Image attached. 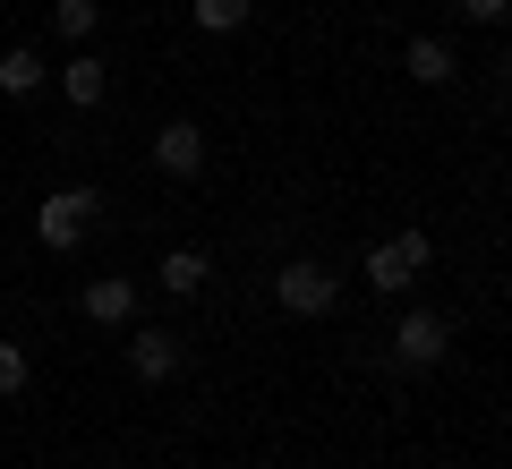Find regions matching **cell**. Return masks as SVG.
Masks as SVG:
<instances>
[{
    "instance_id": "5b68a950",
    "label": "cell",
    "mask_w": 512,
    "mask_h": 469,
    "mask_svg": "<svg viewBox=\"0 0 512 469\" xmlns=\"http://www.w3.org/2000/svg\"><path fill=\"white\" fill-rule=\"evenodd\" d=\"M128 367H137V384H171V376L188 367V350H180V333L137 325V333H128Z\"/></svg>"
},
{
    "instance_id": "8fae6325",
    "label": "cell",
    "mask_w": 512,
    "mask_h": 469,
    "mask_svg": "<svg viewBox=\"0 0 512 469\" xmlns=\"http://www.w3.org/2000/svg\"><path fill=\"white\" fill-rule=\"evenodd\" d=\"M43 77H52V69H43L35 43H9V52H0V94H35Z\"/></svg>"
},
{
    "instance_id": "5bb4252c",
    "label": "cell",
    "mask_w": 512,
    "mask_h": 469,
    "mask_svg": "<svg viewBox=\"0 0 512 469\" xmlns=\"http://www.w3.org/2000/svg\"><path fill=\"white\" fill-rule=\"evenodd\" d=\"M9 393H26V350L18 342H0V401Z\"/></svg>"
},
{
    "instance_id": "277c9868",
    "label": "cell",
    "mask_w": 512,
    "mask_h": 469,
    "mask_svg": "<svg viewBox=\"0 0 512 469\" xmlns=\"http://www.w3.org/2000/svg\"><path fill=\"white\" fill-rule=\"evenodd\" d=\"M274 299L291 307V316H333V273L316 265V256H291V265L274 273Z\"/></svg>"
},
{
    "instance_id": "9c48e42d",
    "label": "cell",
    "mask_w": 512,
    "mask_h": 469,
    "mask_svg": "<svg viewBox=\"0 0 512 469\" xmlns=\"http://www.w3.org/2000/svg\"><path fill=\"white\" fill-rule=\"evenodd\" d=\"M60 94H69L77 111H94V103H103V94H111V77H103V60H94V52H77L69 69H60Z\"/></svg>"
},
{
    "instance_id": "7c38bea8",
    "label": "cell",
    "mask_w": 512,
    "mask_h": 469,
    "mask_svg": "<svg viewBox=\"0 0 512 469\" xmlns=\"http://www.w3.org/2000/svg\"><path fill=\"white\" fill-rule=\"evenodd\" d=\"M188 18H197L205 35H239V26L256 18V0H188Z\"/></svg>"
},
{
    "instance_id": "9a60e30c",
    "label": "cell",
    "mask_w": 512,
    "mask_h": 469,
    "mask_svg": "<svg viewBox=\"0 0 512 469\" xmlns=\"http://www.w3.org/2000/svg\"><path fill=\"white\" fill-rule=\"evenodd\" d=\"M461 9H470L478 26H504V0H461Z\"/></svg>"
},
{
    "instance_id": "8992f818",
    "label": "cell",
    "mask_w": 512,
    "mask_h": 469,
    "mask_svg": "<svg viewBox=\"0 0 512 469\" xmlns=\"http://www.w3.org/2000/svg\"><path fill=\"white\" fill-rule=\"evenodd\" d=\"M154 171L197 180V171H205V128L197 120H163V128H154Z\"/></svg>"
},
{
    "instance_id": "6da1fadb",
    "label": "cell",
    "mask_w": 512,
    "mask_h": 469,
    "mask_svg": "<svg viewBox=\"0 0 512 469\" xmlns=\"http://www.w3.org/2000/svg\"><path fill=\"white\" fill-rule=\"evenodd\" d=\"M94 214H103L94 188H52L43 214H35V239H43L52 256H77V248H86V231H94Z\"/></svg>"
},
{
    "instance_id": "4fadbf2b",
    "label": "cell",
    "mask_w": 512,
    "mask_h": 469,
    "mask_svg": "<svg viewBox=\"0 0 512 469\" xmlns=\"http://www.w3.org/2000/svg\"><path fill=\"white\" fill-rule=\"evenodd\" d=\"M94 18H103L94 0H52V26H60L69 43H86V35H94Z\"/></svg>"
},
{
    "instance_id": "ba28073f",
    "label": "cell",
    "mask_w": 512,
    "mask_h": 469,
    "mask_svg": "<svg viewBox=\"0 0 512 469\" xmlns=\"http://www.w3.org/2000/svg\"><path fill=\"white\" fill-rule=\"evenodd\" d=\"M402 69L419 77V86H453V69H461V60H453V43H444V35H410Z\"/></svg>"
},
{
    "instance_id": "52a82bcc",
    "label": "cell",
    "mask_w": 512,
    "mask_h": 469,
    "mask_svg": "<svg viewBox=\"0 0 512 469\" xmlns=\"http://www.w3.org/2000/svg\"><path fill=\"white\" fill-rule=\"evenodd\" d=\"M86 316H94V325H137V282H128V273L86 282Z\"/></svg>"
},
{
    "instance_id": "7a4b0ae2",
    "label": "cell",
    "mask_w": 512,
    "mask_h": 469,
    "mask_svg": "<svg viewBox=\"0 0 512 469\" xmlns=\"http://www.w3.org/2000/svg\"><path fill=\"white\" fill-rule=\"evenodd\" d=\"M427 273V231H393V239H376V248H367V282L384 290V299H393V290H410Z\"/></svg>"
},
{
    "instance_id": "30bf717a",
    "label": "cell",
    "mask_w": 512,
    "mask_h": 469,
    "mask_svg": "<svg viewBox=\"0 0 512 469\" xmlns=\"http://www.w3.org/2000/svg\"><path fill=\"white\" fill-rule=\"evenodd\" d=\"M154 273H163V290H171V299H197V290H205V273H214V265H205V248H171V256H163Z\"/></svg>"
},
{
    "instance_id": "3957f363",
    "label": "cell",
    "mask_w": 512,
    "mask_h": 469,
    "mask_svg": "<svg viewBox=\"0 0 512 469\" xmlns=\"http://www.w3.org/2000/svg\"><path fill=\"white\" fill-rule=\"evenodd\" d=\"M444 350H453V316H436V307H410L402 325H393V359L402 367H436Z\"/></svg>"
}]
</instances>
